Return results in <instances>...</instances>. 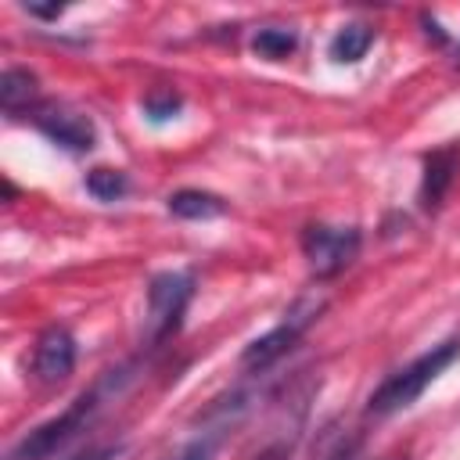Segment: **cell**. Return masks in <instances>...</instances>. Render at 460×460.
Segmentation results:
<instances>
[{"label": "cell", "mask_w": 460, "mask_h": 460, "mask_svg": "<svg viewBox=\"0 0 460 460\" xmlns=\"http://www.w3.org/2000/svg\"><path fill=\"white\" fill-rule=\"evenodd\" d=\"M137 370H140L137 359L104 370V374H101L86 392H79L58 417H50V420H43L40 428H32V431L7 453V460H54L58 453H65V449L101 417V410H104L108 402H115V399L133 385Z\"/></svg>", "instance_id": "cell-1"}, {"label": "cell", "mask_w": 460, "mask_h": 460, "mask_svg": "<svg viewBox=\"0 0 460 460\" xmlns=\"http://www.w3.org/2000/svg\"><path fill=\"white\" fill-rule=\"evenodd\" d=\"M456 359H460V334H453V338H446V341L424 349L420 356H413L406 367L392 370V374L370 392V399H367V417H392V413L410 410V406L424 395V388H428L431 381H438V374L449 370Z\"/></svg>", "instance_id": "cell-2"}, {"label": "cell", "mask_w": 460, "mask_h": 460, "mask_svg": "<svg viewBox=\"0 0 460 460\" xmlns=\"http://www.w3.org/2000/svg\"><path fill=\"white\" fill-rule=\"evenodd\" d=\"M194 298L190 270H162L147 280V313H144V349H162L183 327L187 305Z\"/></svg>", "instance_id": "cell-3"}, {"label": "cell", "mask_w": 460, "mask_h": 460, "mask_svg": "<svg viewBox=\"0 0 460 460\" xmlns=\"http://www.w3.org/2000/svg\"><path fill=\"white\" fill-rule=\"evenodd\" d=\"M320 313H323V298H302V302H295V305L284 313V320H280L277 327H270L266 334H259V338H252V341L244 345L241 367L252 370V374H262L266 367H273V363H277L280 356H288V352L295 349V341L320 320Z\"/></svg>", "instance_id": "cell-4"}, {"label": "cell", "mask_w": 460, "mask_h": 460, "mask_svg": "<svg viewBox=\"0 0 460 460\" xmlns=\"http://www.w3.org/2000/svg\"><path fill=\"white\" fill-rule=\"evenodd\" d=\"M302 255L316 280H334L341 270H349L363 248L359 226H331V223H309L298 237Z\"/></svg>", "instance_id": "cell-5"}, {"label": "cell", "mask_w": 460, "mask_h": 460, "mask_svg": "<svg viewBox=\"0 0 460 460\" xmlns=\"http://www.w3.org/2000/svg\"><path fill=\"white\" fill-rule=\"evenodd\" d=\"M252 395L244 388H234L230 395L216 399L205 413H201V428L180 446L172 449L165 460H216V453L223 449V442L230 438V431L241 424V417L248 413Z\"/></svg>", "instance_id": "cell-6"}, {"label": "cell", "mask_w": 460, "mask_h": 460, "mask_svg": "<svg viewBox=\"0 0 460 460\" xmlns=\"http://www.w3.org/2000/svg\"><path fill=\"white\" fill-rule=\"evenodd\" d=\"M29 122L50 144H58V147H65L72 155H86L97 144V129H93L90 115L79 111V108H72V104H65V101H40L29 111Z\"/></svg>", "instance_id": "cell-7"}, {"label": "cell", "mask_w": 460, "mask_h": 460, "mask_svg": "<svg viewBox=\"0 0 460 460\" xmlns=\"http://www.w3.org/2000/svg\"><path fill=\"white\" fill-rule=\"evenodd\" d=\"M75 356H79V349H75L72 331L61 323H50L47 331H40V338L32 345L29 370L40 385H61L75 370Z\"/></svg>", "instance_id": "cell-8"}, {"label": "cell", "mask_w": 460, "mask_h": 460, "mask_svg": "<svg viewBox=\"0 0 460 460\" xmlns=\"http://www.w3.org/2000/svg\"><path fill=\"white\" fill-rule=\"evenodd\" d=\"M456 169H460V147H438V151L424 155V172H420V190H417V201L424 212L442 208V201L456 180Z\"/></svg>", "instance_id": "cell-9"}, {"label": "cell", "mask_w": 460, "mask_h": 460, "mask_svg": "<svg viewBox=\"0 0 460 460\" xmlns=\"http://www.w3.org/2000/svg\"><path fill=\"white\" fill-rule=\"evenodd\" d=\"M0 104H4V115H29L36 104H40V79L29 72V68H4L0 75Z\"/></svg>", "instance_id": "cell-10"}, {"label": "cell", "mask_w": 460, "mask_h": 460, "mask_svg": "<svg viewBox=\"0 0 460 460\" xmlns=\"http://www.w3.org/2000/svg\"><path fill=\"white\" fill-rule=\"evenodd\" d=\"M165 208L176 216V219H216L226 212V201L212 190H198V187H183V190H172L165 198Z\"/></svg>", "instance_id": "cell-11"}, {"label": "cell", "mask_w": 460, "mask_h": 460, "mask_svg": "<svg viewBox=\"0 0 460 460\" xmlns=\"http://www.w3.org/2000/svg\"><path fill=\"white\" fill-rule=\"evenodd\" d=\"M370 43H374V29H370L367 22H345V25L331 36L327 54H331L334 65H356V61L367 58Z\"/></svg>", "instance_id": "cell-12"}, {"label": "cell", "mask_w": 460, "mask_h": 460, "mask_svg": "<svg viewBox=\"0 0 460 460\" xmlns=\"http://www.w3.org/2000/svg\"><path fill=\"white\" fill-rule=\"evenodd\" d=\"M295 47H298V36H295V29H288V25H262V29L252 36V50H255V58H262V61H284V58L295 54Z\"/></svg>", "instance_id": "cell-13"}, {"label": "cell", "mask_w": 460, "mask_h": 460, "mask_svg": "<svg viewBox=\"0 0 460 460\" xmlns=\"http://www.w3.org/2000/svg\"><path fill=\"white\" fill-rule=\"evenodd\" d=\"M86 190L97 198V201H119L129 194V176L122 169H108V165H97L86 172Z\"/></svg>", "instance_id": "cell-14"}, {"label": "cell", "mask_w": 460, "mask_h": 460, "mask_svg": "<svg viewBox=\"0 0 460 460\" xmlns=\"http://www.w3.org/2000/svg\"><path fill=\"white\" fill-rule=\"evenodd\" d=\"M180 108H183V97H180L172 86H158V90H151V93L144 97V115H147L151 122H169V119L180 115Z\"/></svg>", "instance_id": "cell-15"}, {"label": "cell", "mask_w": 460, "mask_h": 460, "mask_svg": "<svg viewBox=\"0 0 460 460\" xmlns=\"http://www.w3.org/2000/svg\"><path fill=\"white\" fill-rule=\"evenodd\" d=\"M323 460H367V449H363V438L359 435H341Z\"/></svg>", "instance_id": "cell-16"}, {"label": "cell", "mask_w": 460, "mask_h": 460, "mask_svg": "<svg viewBox=\"0 0 460 460\" xmlns=\"http://www.w3.org/2000/svg\"><path fill=\"white\" fill-rule=\"evenodd\" d=\"M119 453H122V446H93V449L75 453V456H68V460H115Z\"/></svg>", "instance_id": "cell-17"}, {"label": "cell", "mask_w": 460, "mask_h": 460, "mask_svg": "<svg viewBox=\"0 0 460 460\" xmlns=\"http://www.w3.org/2000/svg\"><path fill=\"white\" fill-rule=\"evenodd\" d=\"M25 11H29L32 18H47V22H54V18H61L65 4H25Z\"/></svg>", "instance_id": "cell-18"}, {"label": "cell", "mask_w": 460, "mask_h": 460, "mask_svg": "<svg viewBox=\"0 0 460 460\" xmlns=\"http://www.w3.org/2000/svg\"><path fill=\"white\" fill-rule=\"evenodd\" d=\"M255 460H288V446L280 442V446H270V449H262Z\"/></svg>", "instance_id": "cell-19"}]
</instances>
